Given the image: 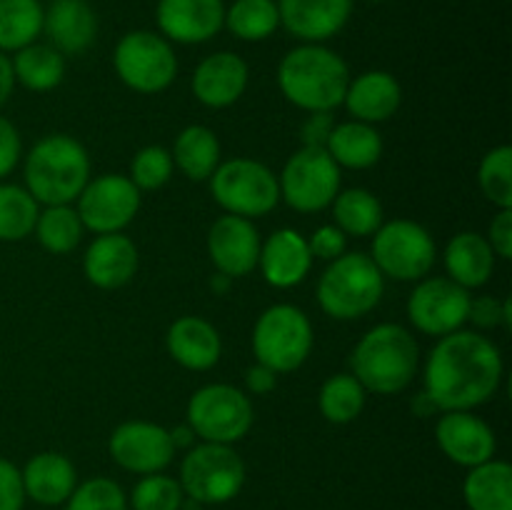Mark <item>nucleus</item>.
I'll list each match as a JSON object with an SVG mask.
<instances>
[{
	"instance_id": "dca6fc26",
	"label": "nucleus",
	"mask_w": 512,
	"mask_h": 510,
	"mask_svg": "<svg viewBox=\"0 0 512 510\" xmlns=\"http://www.w3.org/2000/svg\"><path fill=\"white\" fill-rule=\"evenodd\" d=\"M260 245L263 240H260L253 220L240 218V215H220L208 230L210 263L220 275H228L230 280L245 278L258 268Z\"/></svg>"
},
{
	"instance_id": "a19ab883",
	"label": "nucleus",
	"mask_w": 512,
	"mask_h": 510,
	"mask_svg": "<svg viewBox=\"0 0 512 510\" xmlns=\"http://www.w3.org/2000/svg\"><path fill=\"white\" fill-rule=\"evenodd\" d=\"M173 155L163 145H145L138 153L133 155V163H130V175L135 188L143 193V190H160L173 175Z\"/></svg>"
},
{
	"instance_id": "f257e3e1",
	"label": "nucleus",
	"mask_w": 512,
	"mask_h": 510,
	"mask_svg": "<svg viewBox=\"0 0 512 510\" xmlns=\"http://www.w3.org/2000/svg\"><path fill=\"white\" fill-rule=\"evenodd\" d=\"M505 363L500 348L473 330L438 338L423 368V393L438 413L475 410L500 388Z\"/></svg>"
},
{
	"instance_id": "423d86ee",
	"label": "nucleus",
	"mask_w": 512,
	"mask_h": 510,
	"mask_svg": "<svg viewBox=\"0 0 512 510\" xmlns=\"http://www.w3.org/2000/svg\"><path fill=\"white\" fill-rule=\"evenodd\" d=\"M313 350V323L290 303H275L260 313L253 328L255 360L275 373H293Z\"/></svg>"
},
{
	"instance_id": "3c124183",
	"label": "nucleus",
	"mask_w": 512,
	"mask_h": 510,
	"mask_svg": "<svg viewBox=\"0 0 512 510\" xmlns=\"http://www.w3.org/2000/svg\"><path fill=\"white\" fill-rule=\"evenodd\" d=\"M170 440H173L175 450L178 448H193V440H195V433L190 425H180V428L170 430Z\"/></svg>"
},
{
	"instance_id": "5701e85b",
	"label": "nucleus",
	"mask_w": 512,
	"mask_h": 510,
	"mask_svg": "<svg viewBox=\"0 0 512 510\" xmlns=\"http://www.w3.org/2000/svg\"><path fill=\"white\" fill-rule=\"evenodd\" d=\"M43 33L60 55H80L95 43L98 15L88 0H50L43 10Z\"/></svg>"
},
{
	"instance_id": "ddd939ff",
	"label": "nucleus",
	"mask_w": 512,
	"mask_h": 510,
	"mask_svg": "<svg viewBox=\"0 0 512 510\" xmlns=\"http://www.w3.org/2000/svg\"><path fill=\"white\" fill-rule=\"evenodd\" d=\"M78 215L85 230L98 235L123 233L140 210V190L128 175L105 173L90 178L78 195Z\"/></svg>"
},
{
	"instance_id": "7c9ffc66",
	"label": "nucleus",
	"mask_w": 512,
	"mask_h": 510,
	"mask_svg": "<svg viewBox=\"0 0 512 510\" xmlns=\"http://www.w3.org/2000/svg\"><path fill=\"white\" fill-rule=\"evenodd\" d=\"M10 63H13L15 83L33 93H48V90L58 88L65 78V55H60L48 43L25 45Z\"/></svg>"
},
{
	"instance_id": "f3484780",
	"label": "nucleus",
	"mask_w": 512,
	"mask_h": 510,
	"mask_svg": "<svg viewBox=\"0 0 512 510\" xmlns=\"http://www.w3.org/2000/svg\"><path fill=\"white\" fill-rule=\"evenodd\" d=\"M155 23L160 35L170 43H208L223 30L225 3L223 0H158Z\"/></svg>"
},
{
	"instance_id": "8fccbe9b",
	"label": "nucleus",
	"mask_w": 512,
	"mask_h": 510,
	"mask_svg": "<svg viewBox=\"0 0 512 510\" xmlns=\"http://www.w3.org/2000/svg\"><path fill=\"white\" fill-rule=\"evenodd\" d=\"M15 88V75H13V63L5 53H0V105L8 103V98L13 95Z\"/></svg>"
},
{
	"instance_id": "c85d7f7f",
	"label": "nucleus",
	"mask_w": 512,
	"mask_h": 510,
	"mask_svg": "<svg viewBox=\"0 0 512 510\" xmlns=\"http://www.w3.org/2000/svg\"><path fill=\"white\" fill-rule=\"evenodd\" d=\"M463 498L470 510H512V468L505 460H488L468 468Z\"/></svg>"
},
{
	"instance_id": "0eeeda50",
	"label": "nucleus",
	"mask_w": 512,
	"mask_h": 510,
	"mask_svg": "<svg viewBox=\"0 0 512 510\" xmlns=\"http://www.w3.org/2000/svg\"><path fill=\"white\" fill-rule=\"evenodd\" d=\"M210 193L215 203L230 215L263 218L280 203L278 175L253 158H230L210 175Z\"/></svg>"
},
{
	"instance_id": "7ed1b4c3",
	"label": "nucleus",
	"mask_w": 512,
	"mask_h": 510,
	"mask_svg": "<svg viewBox=\"0 0 512 510\" xmlns=\"http://www.w3.org/2000/svg\"><path fill=\"white\" fill-rule=\"evenodd\" d=\"M420 350L413 333L398 323L370 328L350 353V368L368 393H403L418 373Z\"/></svg>"
},
{
	"instance_id": "a18cd8bd",
	"label": "nucleus",
	"mask_w": 512,
	"mask_h": 510,
	"mask_svg": "<svg viewBox=\"0 0 512 510\" xmlns=\"http://www.w3.org/2000/svg\"><path fill=\"white\" fill-rule=\"evenodd\" d=\"M23 155V140H20L18 128L8 118L0 115V178L10 175Z\"/></svg>"
},
{
	"instance_id": "c9c22d12",
	"label": "nucleus",
	"mask_w": 512,
	"mask_h": 510,
	"mask_svg": "<svg viewBox=\"0 0 512 510\" xmlns=\"http://www.w3.org/2000/svg\"><path fill=\"white\" fill-rule=\"evenodd\" d=\"M365 395H368V390L358 383L353 373L330 375L318 393V408L328 423H353L363 413Z\"/></svg>"
},
{
	"instance_id": "9d476101",
	"label": "nucleus",
	"mask_w": 512,
	"mask_h": 510,
	"mask_svg": "<svg viewBox=\"0 0 512 510\" xmlns=\"http://www.w3.org/2000/svg\"><path fill=\"white\" fill-rule=\"evenodd\" d=\"M113 68L130 90L155 95L173 85L178 75V55L163 35L153 30H130L115 45Z\"/></svg>"
},
{
	"instance_id": "de8ad7c7",
	"label": "nucleus",
	"mask_w": 512,
	"mask_h": 510,
	"mask_svg": "<svg viewBox=\"0 0 512 510\" xmlns=\"http://www.w3.org/2000/svg\"><path fill=\"white\" fill-rule=\"evenodd\" d=\"M333 115L330 113H310V118L303 125V145H313V148H325L328 135L333 130Z\"/></svg>"
},
{
	"instance_id": "e433bc0d",
	"label": "nucleus",
	"mask_w": 512,
	"mask_h": 510,
	"mask_svg": "<svg viewBox=\"0 0 512 510\" xmlns=\"http://www.w3.org/2000/svg\"><path fill=\"white\" fill-rule=\"evenodd\" d=\"M40 215V203L15 183H0V240L18 243L28 238Z\"/></svg>"
},
{
	"instance_id": "a211bd4d",
	"label": "nucleus",
	"mask_w": 512,
	"mask_h": 510,
	"mask_svg": "<svg viewBox=\"0 0 512 510\" xmlns=\"http://www.w3.org/2000/svg\"><path fill=\"white\" fill-rule=\"evenodd\" d=\"M435 440L445 458L463 468H475L495 458L498 438L493 428L483 418L473 415V410H450L440 415L435 425Z\"/></svg>"
},
{
	"instance_id": "bb28decb",
	"label": "nucleus",
	"mask_w": 512,
	"mask_h": 510,
	"mask_svg": "<svg viewBox=\"0 0 512 510\" xmlns=\"http://www.w3.org/2000/svg\"><path fill=\"white\" fill-rule=\"evenodd\" d=\"M495 258L498 255L490 248L488 238L475 233V230H463V233L453 235V240L445 245L443 253L448 278L453 283L463 285L465 290L483 288L493 278Z\"/></svg>"
},
{
	"instance_id": "09e8293b",
	"label": "nucleus",
	"mask_w": 512,
	"mask_h": 510,
	"mask_svg": "<svg viewBox=\"0 0 512 510\" xmlns=\"http://www.w3.org/2000/svg\"><path fill=\"white\" fill-rule=\"evenodd\" d=\"M275 385H278V373L270 370L268 365L255 363L253 368L245 370V388L253 395H268L273 393Z\"/></svg>"
},
{
	"instance_id": "49530a36",
	"label": "nucleus",
	"mask_w": 512,
	"mask_h": 510,
	"mask_svg": "<svg viewBox=\"0 0 512 510\" xmlns=\"http://www.w3.org/2000/svg\"><path fill=\"white\" fill-rule=\"evenodd\" d=\"M488 243L498 258H512V208H498L488 228Z\"/></svg>"
},
{
	"instance_id": "9b49d317",
	"label": "nucleus",
	"mask_w": 512,
	"mask_h": 510,
	"mask_svg": "<svg viewBox=\"0 0 512 510\" xmlns=\"http://www.w3.org/2000/svg\"><path fill=\"white\" fill-rule=\"evenodd\" d=\"M340 180L343 175L328 150L303 145L298 153L290 155L280 173V200H285V205L295 213H320L330 208L335 195L340 193Z\"/></svg>"
},
{
	"instance_id": "6e6d98bb",
	"label": "nucleus",
	"mask_w": 512,
	"mask_h": 510,
	"mask_svg": "<svg viewBox=\"0 0 512 510\" xmlns=\"http://www.w3.org/2000/svg\"><path fill=\"white\" fill-rule=\"evenodd\" d=\"M38 3H43V0H38Z\"/></svg>"
},
{
	"instance_id": "2eb2a0df",
	"label": "nucleus",
	"mask_w": 512,
	"mask_h": 510,
	"mask_svg": "<svg viewBox=\"0 0 512 510\" xmlns=\"http://www.w3.org/2000/svg\"><path fill=\"white\" fill-rule=\"evenodd\" d=\"M110 458L128 473H163L175 458L170 430L148 420H128L113 430L108 440Z\"/></svg>"
},
{
	"instance_id": "1a4fd4ad",
	"label": "nucleus",
	"mask_w": 512,
	"mask_h": 510,
	"mask_svg": "<svg viewBox=\"0 0 512 510\" xmlns=\"http://www.w3.org/2000/svg\"><path fill=\"white\" fill-rule=\"evenodd\" d=\"M253 403L248 393L228 383H210L188 400V425L203 443L233 445L253 428Z\"/></svg>"
},
{
	"instance_id": "f704fd0d",
	"label": "nucleus",
	"mask_w": 512,
	"mask_h": 510,
	"mask_svg": "<svg viewBox=\"0 0 512 510\" xmlns=\"http://www.w3.org/2000/svg\"><path fill=\"white\" fill-rule=\"evenodd\" d=\"M235 38L260 43L280 28V13L275 0H235L225 8V25Z\"/></svg>"
},
{
	"instance_id": "412c9836",
	"label": "nucleus",
	"mask_w": 512,
	"mask_h": 510,
	"mask_svg": "<svg viewBox=\"0 0 512 510\" xmlns=\"http://www.w3.org/2000/svg\"><path fill=\"white\" fill-rule=\"evenodd\" d=\"M258 268L263 273L265 283L278 290L295 288L308 278L313 268V253L305 235L293 228H280L263 240L260 245Z\"/></svg>"
},
{
	"instance_id": "4468645a",
	"label": "nucleus",
	"mask_w": 512,
	"mask_h": 510,
	"mask_svg": "<svg viewBox=\"0 0 512 510\" xmlns=\"http://www.w3.org/2000/svg\"><path fill=\"white\" fill-rule=\"evenodd\" d=\"M470 298V290L450 278H423L408 298V318L420 333L443 338L468 323Z\"/></svg>"
},
{
	"instance_id": "473e14b6",
	"label": "nucleus",
	"mask_w": 512,
	"mask_h": 510,
	"mask_svg": "<svg viewBox=\"0 0 512 510\" xmlns=\"http://www.w3.org/2000/svg\"><path fill=\"white\" fill-rule=\"evenodd\" d=\"M43 33L38 0H0V53H18Z\"/></svg>"
},
{
	"instance_id": "a878e982",
	"label": "nucleus",
	"mask_w": 512,
	"mask_h": 510,
	"mask_svg": "<svg viewBox=\"0 0 512 510\" xmlns=\"http://www.w3.org/2000/svg\"><path fill=\"white\" fill-rule=\"evenodd\" d=\"M20 475H23L25 498L35 500L38 505H48V508L63 505L78 485L73 460L55 450L33 455Z\"/></svg>"
},
{
	"instance_id": "ea45409f",
	"label": "nucleus",
	"mask_w": 512,
	"mask_h": 510,
	"mask_svg": "<svg viewBox=\"0 0 512 510\" xmlns=\"http://www.w3.org/2000/svg\"><path fill=\"white\" fill-rule=\"evenodd\" d=\"M65 510H128V495L113 478H90L75 485Z\"/></svg>"
},
{
	"instance_id": "5fc2aeb1",
	"label": "nucleus",
	"mask_w": 512,
	"mask_h": 510,
	"mask_svg": "<svg viewBox=\"0 0 512 510\" xmlns=\"http://www.w3.org/2000/svg\"><path fill=\"white\" fill-rule=\"evenodd\" d=\"M368 3H388V0H368Z\"/></svg>"
},
{
	"instance_id": "f8f14e48",
	"label": "nucleus",
	"mask_w": 512,
	"mask_h": 510,
	"mask_svg": "<svg viewBox=\"0 0 512 510\" xmlns=\"http://www.w3.org/2000/svg\"><path fill=\"white\" fill-rule=\"evenodd\" d=\"M435 240L428 230L415 220H390L373 233V263L383 278L413 283L423 280L435 265Z\"/></svg>"
},
{
	"instance_id": "aec40b11",
	"label": "nucleus",
	"mask_w": 512,
	"mask_h": 510,
	"mask_svg": "<svg viewBox=\"0 0 512 510\" xmlns=\"http://www.w3.org/2000/svg\"><path fill=\"white\" fill-rule=\"evenodd\" d=\"M248 80V63L238 53L220 50V53L200 60V65L195 68L193 95L205 108H228L243 98V93L248 90Z\"/></svg>"
},
{
	"instance_id": "603ef678",
	"label": "nucleus",
	"mask_w": 512,
	"mask_h": 510,
	"mask_svg": "<svg viewBox=\"0 0 512 510\" xmlns=\"http://www.w3.org/2000/svg\"><path fill=\"white\" fill-rule=\"evenodd\" d=\"M413 410H415V413L420 415V418H428V415L438 413V410H435V405L430 403V400H428V395H425V393H420L418 398L413 400Z\"/></svg>"
},
{
	"instance_id": "37998d69",
	"label": "nucleus",
	"mask_w": 512,
	"mask_h": 510,
	"mask_svg": "<svg viewBox=\"0 0 512 510\" xmlns=\"http://www.w3.org/2000/svg\"><path fill=\"white\" fill-rule=\"evenodd\" d=\"M310 253L313 258L320 260H335L343 253H348V235L338 228V225H320L313 233V238H308Z\"/></svg>"
},
{
	"instance_id": "cd10ccee",
	"label": "nucleus",
	"mask_w": 512,
	"mask_h": 510,
	"mask_svg": "<svg viewBox=\"0 0 512 510\" xmlns=\"http://www.w3.org/2000/svg\"><path fill=\"white\" fill-rule=\"evenodd\" d=\"M383 148V138L375 125L360 123V120H345V123L333 125L328 143H325V150L338 163V168L350 170L373 168L383 158Z\"/></svg>"
},
{
	"instance_id": "c756f323",
	"label": "nucleus",
	"mask_w": 512,
	"mask_h": 510,
	"mask_svg": "<svg viewBox=\"0 0 512 510\" xmlns=\"http://www.w3.org/2000/svg\"><path fill=\"white\" fill-rule=\"evenodd\" d=\"M173 165L185 175L188 180H208L220 165V140L205 125H188L175 138L173 150Z\"/></svg>"
},
{
	"instance_id": "6e6552de",
	"label": "nucleus",
	"mask_w": 512,
	"mask_h": 510,
	"mask_svg": "<svg viewBox=\"0 0 512 510\" xmlns=\"http://www.w3.org/2000/svg\"><path fill=\"white\" fill-rule=\"evenodd\" d=\"M180 488L185 498L200 505H223L245 485V463L233 445L200 443L188 448L180 465Z\"/></svg>"
},
{
	"instance_id": "72a5a7b5",
	"label": "nucleus",
	"mask_w": 512,
	"mask_h": 510,
	"mask_svg": "<svg viewBox=\"0 0 512 510\" xmlns=\"http://www.w3.org/2000/svg\"><path fill=\"white\" fill-rule=\"evenodd\" d=\"M33 233L48 253L65 255L78 248L85 228L73 205H45L35 220Z\"/></svg>"
},
{
	"instance_id": "4c0bfd02",
	"label": "nucleus",
	"mask_w": 512,
	"mask_h": 510,
	"mask_svg": "<svg viewBox=\"0 0 512 510\" xmlns=\"http://www.w3.org/2000/svg\"><path fill=\"white\" fill-rule=\"evenodd\" d=\"M478 183L495 208H512V148L498 145L485 153L478 168Z\"/></svg>"
},
{
	"instance_id": "393cba45",
	"label": "nucleus",
	"mask_w": 512,
	"mask_h": 510,
	"mask_svg": "<svg viewBox=\"0 0 512 510\" xmlns=\"http://www.w3.org/2000/svg\"><path fill=\"white\" fill-rule=\"evenodd\" d=\"M400 103H403V88H400L398 78L385 70H368L358 78H350L343 100L353 120L370 125L393 118Z\"/></svg>"
},
{
	"instance_id": "b1692460",
	"label": "nucleus",
	"mask_w": 512,
	"mask_h": 510,
	"mask_svg": "<svg viewBox=\"0 0 512 510\" xmlns=\"http://www.w3.org/2000/svg\"><path fill=\"white\" fill-rule=\"evenodd\" d=\"M165 348L170 358L188 370H210L223 355V340L218 328L198 315H183L173 320L165 333Z\"/></svg>"
},
{
	"instance_id": "6ab92c4d",
	"label": "nucleus",
	"mask_w": 512,
	"mask_h": 510,
	"mask_svg": "<svg viewBox=\"0 0 512 510\" xmlns=\"http://www.w3.org/2000/svg\"><path fill=\"white\" fill-rule=\"evenodd\" d=\"M280 25L303 43H325L348 25L353 0H275Z\"/></svg>"
},
{
	"instance_id": "20e7f679",
	"label": "nucleus",
	"mask_w": 512,
	"mask_h": 510,
	"mask_svg": "<svg viewBox=\"0 0 512 510\" xmlns=\"http://www.w3.org/2000/svg\"><path fill=\"white\" fill-rule=\"evenodd\" d=\"M23 178L40 205H70L88 185L90 155L73 135H45L25 155Z\"/></svg>"
},
{
	"instance_id": "39448f33",
	"label": "nucleus",
	"mask_w": 512,
	"mask_h": 510,
	"mask_svg": "<svg viewBox=\"0 0 512 510\" xmlns=\"http://www.w3.org/2000/svg\"><path fill=\"white\" fill-rule=\"evenodd\" d=\"M385 278L365 253H343L330 260L318 280V305L335 320H358L378 308Z\"/></svg>"
},
{
	"instance_id": "79ce46f5",
	"label": "nucleus",
	"mask_w": 512,
	"mask_h": 510,
	"mask_svg": "<svg viewBox=\"0 0 512 510\" xmlns=\"http://www.w3.org/2000/svg\"><path fill=\"white\" fill-rule=\"evenodd\" d=\"M468 320L480 330L490 328H512V305L510 298H493V295H480V298H470Z\"/></svg>"
},
{
	"instance_id": "f03ea898",
	"label": "nucleus",
	"mask_w": 512,
	"mask_h": 510,
	"mask_svg": "<svg viewBox=\"0 0 512 510\" xmlns=\"http://www.w3.org/2000/svg\"><path fill=\"white\" fill-rule=\"evenodd\" d=\"M348 85V63L320 43H303L288 50L278 65L280 93L308 113H330L343 105Z\"/></svg>"
},
{
	"instance_id": "58836bf2",
	"label": "nucleus",
	"mask_w": 512,
	"mask_h": 510,
	"mask_svg": "<svg viewBox=\"0 0 512 510\" xmlns=\"http://www.w3.org/2000/svg\"><path fill=\"white\" fill-rule=\"evenodd\" d=\"M183 500L185 493L178 480L163 473L143 475L130 495L133 510H180Z\"/></svg>"
},
{
	"instance_id": "4be33fe9",
	"label": "nucleus",
	"mask_w": 512,
	"mask_h": 510,
	"mask_svg": "<svg viewBox=\"0 0 512 510\" xmlns=\"http://www.w3.org/2000/svg\"><path fill=\"white\" fill-rule=\"evenodd\" d=\"M138 245L123 233L98 235L83 255V273L100 290L123 288L138 273Z\"/></svg>"
},
{
	"instance_id": "2f4dec72",
	"label": "nucleus",
	"mask_w": 512,
	"mask_h": 510,
	"mask_svg": "<svg viewBox=\"0 0 512 510\" xmlns=\"http://www.w3.org/2000/svg\"><path fill=\"white\" fill-rule=\"evenodd\" d=\"M335 225L345 235L368 238L383 225V203L378 195L365 188H348L335 195L333 203Z\"/></svg>"
},
{
	"instance_id": "864d4df0",
	"label": "nucleus",
	"mask_w": 512,
	"mask_h": 510,
	"mask_svg": "<svg viewBox=\"0 0 512 510\" xmlns=\"http://www.w3.org/2000/svg\"><path fill=\"white\" fill-rule=\"evenodd\" d=\"M230 283V278H228V275H215V278L213 280H210V285H213V288L215 290H218V293H225V285H228Z\"/></svg>"
},
{
	"instance_id": "c03bdc74",
	"label": "nucleus",
	"mask_w": 512,
	"mask_h": 510,
	"mask_svg": "<svg viewBox=\"0 0 512 510\" xmlns=\"http://www.w3.org/2000/svg\"><path fill=\"white\" fill-rule=\"evenodd\" d=\"M25 488L18 465L0 458V510H23Z\"/></svg>"
}]
</instances>
